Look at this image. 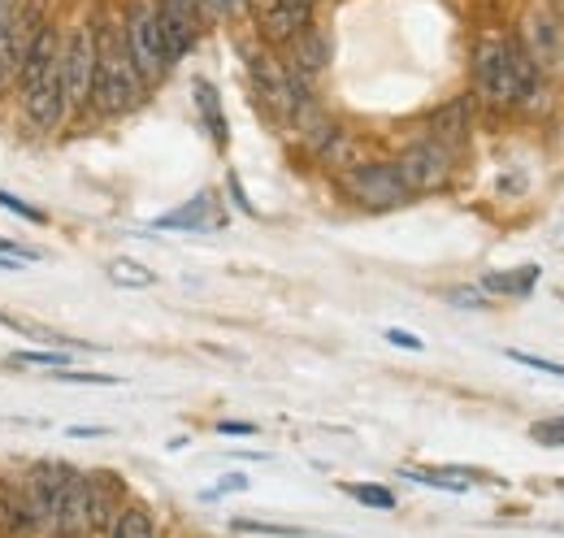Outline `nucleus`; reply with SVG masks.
<instances>
[{
    "label": "nucleus",
    "instance_id": "nucleus-1",
    "mask_svg": "<svg viewBox=\"0 0 564 538\" xmlns=\"http://www.w3.org/2000/svg\"><path fill=\"white\" fill-rule=\"evenodd\" d=\"M62 44H66V31L57 22H40L31 44H26V57L18 69V105L26 114V122L40 134H57L70 118V100H66V78H62Z\"/></svg>",
    "mask_w": 564,
    "mask_h": 538
},
{
    "label": "nucleus",
    "instance_id": "nucleus-2",
    "mask_svg": "<svg viewBox=\"0 0 564 538\" xmlns=\"http://www.w3.org/2000/svg\"><path fill=\"white\" fill-rule=\"evenodd\" d=\"M543 69L530 62L521 40L508 35H482L474 44V92L495 109H521L534 105L543 92Z\"/></svg>",
    "mask_w": 564,
    "mask_h": 538
},
{
    "label": "nucleus",
    "instance_id": "nucleus-3",
    "mask_svg": "<svg viewBox=\"0 0 564 538\" xmlns=\"http://www.w3.org/2000/svg\"><path fill=\"white\" fill-rule=\"evenodd\" d=\"M91 31H96V83H91V109L118 118V114H131L143 100V78L131 53H127V35H122V18L113 13H96L91 18Z\"/></svg>",
    "mask_w": 564,
    "mask_h": 538
},
{
    "label": "nucleus",
    "instance_id": "nucleus-4",
    "mask_svg": "<svg viewBox=\"0 0 564 538\" xmlns=\"http://www.w3.org/2000/svg\"><path fill=\"white\" fill-rule=\"evenodd\" d=\"M122 35H127V53L140 69L143 87H156L174 66L170 49H165V35H161V22H156V0H127Z\"/></svg>",
    "mask_w": 564,
    "mask_h": 538
},
{
    "label": "nucleus",
    "instance_id": "nucleus-5",
    "mask_svg": "<svg viewBox=\"0 0 564 538\" xmlns=\"http://www.w3.org/2000/svg\"><path fill=\"white\" fill-rule=\"evenodd\" d=\"M339 187H344V196L356 208H369V213H391V208L413 201V192L404 187L395 161H356V165L344 170Z\"/></svg>",
    "mask_w": 564,
    "mask_h": 538
},
{
    "label": "nucleus",
    "instance_id": "nucleus-6",
    "mask_svg": "<svg viewBox=\"0 0 564 538\" xmlns=\"http://www.w3.org/2000/svg\"><path fill=\"white\" fill-rule=\"evenodd\" d=\"M62 78H66L70 114H83V109L91 105V83H96V31H91V18L66 31V44H62Z\"/></svg>",
    "mask_w": 564,
    "mask_h": 538
},
{
    "label": "nucleus",
    "instance_id": "nucleus-7",
    "mask_svg": "<svg viewBox=\"0 0 564 538\" xmlns=\"http://www.w3.org/2000/svg\"><path fill=\"white\" fill-rule=\"evenodd\" d=\"M395 170H400V179H404V187H409L413 196H430V192H443V187L452 183L456 161H452V152H447L443 143L417 139V143L400 148Z\"/></svg>",
    "mask_w": 564,
    "mask_h": 538
},
{
    "label": "nucleus",
    "instance_id": "nucleus-8",
    "mask_svg": "<svg viewBox=\"0 0 564 538\" xmlns=\"http://www.w3.org/2000/svg\"><path fill=\"white\" fill-rule=\"evenodd\" d=\"M248 13H252V26H257L261 44L265 49H282L304 26H313L317 0H248Z\"/></svg>",
    "mask_w": 564,
    "mask_h": 538
},
{
    "label": "nucleus",
    "instance_id": "nucleus-9",
    "mask_svg": "<svg viewBox=\"0 0 564 538\" xmlns=\"http://www.w3.org/2000/svg\"><path fill=\"white\" fill-rule=\"evenodd\" d=\"M66 465H53V461H40L35 470L26 473L18 499L31 517V530H44L53 535V521H57V499H62V486H66Z\"/></svg>",
    "mask_w": 564,
    "mask_h": 538
},
{
    "label": "nucleus",
    "instance_id": "nucleus-10",
    "mask_svg": "<svg viewBox=\"0 0 564 538\" xmlns=\"http://www.w3.org/2000/svg\"><path fill=\"white\" fill-rule=\"evenodd\" d=\"M156 22H161V35H165L170 62L178 66V62L196 49L205 18H200V9H196L192 0H156Z\"/></svg>",
    "mask_w": 564,
    "mask_h": 538
},
{
    "label": "nucleus",
    "instance_id": "nucleus-11",
    "mask_svg": "<svg viewBox=\"0 0 564 538\" xmlns=\"http://www.w3.org/2000/svg\"><path fill=\"white\" fill-rule=\"evenodd\" d=\"M521 49L530 53V62L543 69V74H556L564 66V31L561 22L552 18V9H530L525 13Z\"/></svg>",
    "mask_w": 564,
    "mask_h": 538
},
{
    "label": "nucleus",
    "instance_id": "nucleus-12",
    "mask_svg": "<svg viewBox=\"0 0 564 538\" xmlns=\"http://www.w3.org/2000/svg\"><path fill=\"white\" fill-rule=\"evenodd\" d=\"M282 57V66L291 69L295 78H304V83H313L322 69L330 66V40H326V31L313 22V26H304L295 40H286L282 49H274Z\"/></svg>",
    "mask_w": 564,
    "mask_h": 538
},
{
    "label": "nucleus",
    "instance_id": "nucleus-13",
    "mask_svg": "<svg viewBox=\"0 0 564 538\" xmlns=\"http://www.w3.org/2000/svg\"><path fill=\"white\" fill-rule=\"evenodd\" d=\"M57 538H83L91 535V491H87V473H66L62 499H57V521H53Z\"/></svg>",
    "mask_w": 564,
    "mask_h": 538
},
{
    "label": "nucleus",
    "instance_id": "nucleus-14",
    "mask_svg": "<svg viewBox=\"0 0 564 538\" xmlns=\"http://www.w3.org/2000/svg\"><path fill=\"white\" fill-rule=\"evenodd\" d=\"M425 127H430V139H434V143H443L447 152L465 148V143H469V131H474V96L443 100V105L425 118Z\"/></svg>",
    "mask_w": 564,
    "mask_h": 538
},
{
    "label": "nucleus",
    "instance_id": "nucleus-15",
    "mask_svg": "<svg viewBox=\"0 0 564 538\" xmlns=\"http://www.w3.org/2000/svg\"><path fill=\"white\" fill-rule=\"evenodd\" d=\"M221 222H226V213H221V204H217L213 192H200V196H192L187 204H178L174 213L156 217L161 230H217Z\"/></svg>",
    "mask_w": 564,
    "mask_h": 538
},
{
    "label": "nucleus",
    "instance_id": "nucleus-16",
    "mask_svg": "<svg viewBox=\"0 0 564 538\" xmlns=\"http://www.w3.org/2000/svg\"><path fill=\"white\" fill-rule=\"evenodd\" d=\"M122 486L113 473H87V491H91V530H113L118 513H122Z\"/></svg>",
    "mask_w": 564,
    "mask_h": 538
},
{
    "label": "nucleus",
    "instance_id": "nucleus-17",
    "mask_svg": "<svg viewBox=\"0 0 564 538\" xmlns=\"http://www.w3.org/2000/svg\"><path fill=\"white\" fill-rule=\"evenodd\" d=\"M196 109H200V122L209 131L213 148H226L230 143V122L221 114V96H217V87H213L209 78H196Z\"/></svg>",
    "mask_w": 564,
    "mask_h": 538
},
{
    "label": "nucleus",
    "instance_id": "nucleus-18",
    "mask_svg": "<svg viewBox=\"0 0 564 538\" xmlns=\"http://www.w3.org/2000/svg\"><path fill=\"white\" fill-rule=\"evenodd\" d=\"M539 282V266H521V269H491L478 278V287L487 295H530Z\"/></svg>",
    "mask_w": 564,
    "mask_h": 538
},
{
    "label": "nucleus",
    "instance_id": "nucleus-19",
    "mask_svg": "<svg viewBox=\"0 0 564 538\" xmlns=\"http://www.w3.org/2000/svg\"><path fill=\"white\" fill-rule=\"evenodd\" d=\"M404 477H413V482H425V486H434V491H469L474 486V477L478 473H469V470H413V465H404Z\"/></svg>",
    "mask_w": 564,
    "mask_h": 538
},
{
    "label": "nucleus",
    "instance_id": "nucleus-20",
    "mask_svg": "<svg viewBox=\"0 0 564 538\" xmlns=\"http://www.w3.org/2000/svg\"><path fill=\"white\" fill-rule=\"evenodd\" d=\"M105 273H109L113 287H127V291H143V287L156 282V273H152L148 266H140L135 257H113V261L105 266Z\"/></svg>",
    "mask_w": 564,
    "mask_h": 538
},
{
    "label": "nucleus",
    "instance_id": "nucleus-21",
    "mask_svg": "<svg viewBox=\"0 0 564 538\" xmlns=\"http://www.w3.org/2000/svg\"><path fill=\"white\" fill-rule=\"evenodd\" d=\"M0 326L4 331H13V335H26V338H40V343H53V347H83L78 338L62 335V331H48V326H40V322H26V318H13V313H0Z\"/></svg>",
    "mask_w": 564,
    "mask_h": 538
},
{
    "label": "nucleus",
    "instance_id": "nucleus-22",
    "mask_svg": "<svg viewBox=\"0 0 564 538\" xmlns=\"http://www.w3.org/2000/svg\"><path fill=\"white\" fill-rule=\"evenodd\" d=\"M113 538H156L152 513H148L143 504H127V508L118 513V521H113Z\"/></svg>",
    "mask_w": 564,
    "mask_h": 538
},
{
    "label": "nucleus",
    "instance_id": "nucleus-23",
    "mask_svg": "<svg viewBox=\"0 0 564 538\" xmlns=\"http://www.w3.org/2000/svg\"><path fill=\"white\" fill-rule=\"evenodd\" d=\"M344 491L352 495L356 504H365V508H378V513H391L395 508V491H387L378 482H344Z\"/></svg>",
    "mask_w": 564,
    "mask_h": 538
},
{
    "label": "nucleus",
    "instance_id": "nucleus-24",
    "mask_svg": "<svg viewBox=\"0 0 564 538\" xmlns=\"http://www.w3.org/2000/svg\"><path fill=\"white\" fill-rule=\"evenodd\" d=\"M200 9L205 22H230L239 13H248V0H192Z\"/></svg>",
    "mask_w": 564,
    "mask_h": 538
},
{
    "label": "nucleus",
    "instance_id": "nucleus-25",
    "mask_svg": "<svg viewBox=\"0 0 564 538\" xmlns=\"http://www.w3.org/2000/svg\"><path fill=\"white\" fill-rule=\"evenodd\" d=\"M235 530H239V535H274V538H308V530H300V526H274V521H248V517H235Z\"/></svg>",
    "mask_w": 564,
    "mask_h": 538
},
{
    "label": "nucleus",
    "instance_id": "nucleus-26",
    "mask_svg": "<svg viewBox=\"0 0 564 538\" xmlns=\"http://www.w3.org/2000/svg\"><path fill=\"white\" fill-rule=\"evenodd\" d=\"M53 383H66V387H118L113 374H74V369H53Z\"/></svg>",
    "mask_w": 564,
    "mask_h": 538
},
{
    "label": "nucleus",
    "instance_id": "nucleus-27",
    "mask_svg": "<svg viewBox=\"0 0 564 538\" xmlns=\"http://www.w3.org/2000/svg\"><path fill=\"white\" fill-rule=\"evenodd\" d=\"M530 439H534V443H543V448H564V417L534 421V426H530Z\"/></svg>",
    "mask_w": 564,
    "mask_h": 538
},
{
    "label": "nucleus",
    "instance_id": "nucleus-28",
    "mask_svg": "<svg viewBox=\"0 0 564 538\" xmlns=\"http://www.w3.org/2000/svg\"><path fill=\"white\" fill-rule=\"evenodd\" d=\"M487 291L482 287H452L447 291V304H456V309H487Z\"/></svg>",
    "mask_w": 564,
    "mask_h": 538
},
{
    "label": "nucleus",
    "instance_id": "nucleus-29",
    "mask_svg": "<svg viewBox=\"0 0 564 538\" xmlns=\"http://www.w3.org/2000/svg\"><path fill=\"white\" fill-rule=\"evenodd\" d=\"M508 361H517V365H530V369H539V374H552V378H564V365L561 361H547V356H530V352H508Z\"/></svg>",
    "mask_w": 564,
    "mask_h": 538
},
{
    "label": "nucleus",
    "instance_id": "nucleus-30",
    "mask_svg": "<svg viewBox=\"0 0 564 538\" xmlns=\"http://www.w3.org/2000/svg\"><path fill=\"white\" fill-rule=\"evenodd\" d=\"M18 361L22 365H44V369H66V347H57V352H18Z\"/></svg>",
    "mask_w": 564,
    "mask_h": 538
},
{
    "label": "nucleus",
    "instance_id": "nucleus-31",
    "mask_svg": "<svg viewBox=\"0 0 564 538\" xmlns=\"http://www.w3.org/2000/svg\"><path fill=\"white\" fill-rule=\"evenodd\" d=\"M0 204H4L9 213H18V217H26V222H35V226H44V222H48V217H44L40 208H31V204H26V201H18V196H9V192H0Z\"/></svg>",
    "mask_w": 564,
    "mask_h": 538
},
{
    "label": "nucleus",
    "instance_id": "nucleus-32",
    "mask_svg": "<svg viewBox=\"0 0 564 538\" xmlns=\"http://www.w3.org/2000/svg\"><path fill=\"white\" fill-rule=\"evenodd\" d=\"M22 13H26V4H22V0H0V35H4Z\"/></svg>",
    "mask_w": 564,
    "mask_h": 538
},
{
    "label": "nucleus",
    "instance_id": "nucleus-33",
    "mask_svg": "<svg viewBox=\"0 0 564 538\" xmlns=\"http://www.w3.org/2000/svg\"><path fill=\"white\" fill-rule=\"evenodd\" d=\"M0 257H13V261H40L35 248H22V244H13V239H0Z\"/></svg>",
    "mask_w": 564,
    "mask_h": 538
},
{
    "label": "nucleus",
    "instance_id": "nucleus-34",
    "mask_svg": "<svg viewBox=\"0 0 564 538\" xmlns=\"http://www.w3.org/2000/svg\"><path fill=\"white\" fill-rule=\"evenodd\" d=\"M387 343H395V347H404V352H422V347H425L417 335H409V331H395V326L387 331Z\"/></svg>",
    "mask_w": 564,
    "mask_h": 538
},
{
    "label": "nucleus",
    "instance_id": "nucleus-35",
    "mask_svg": "<svg viewBox=\"0 0 564 538\" xmlns=\"http://www.w3.org/2000/svg\"><path fill=\"white\" fill-rule=\"evenodd\" d=\"M217 434H257L252 421H217Z\"/></svg>",
    "mask_w": 564,
    "mask_h": 538
},
{
    "label": "nucleus",
    "instance_id": "nucleus-36",
    "mask_svg": "<svg viewBox=\"0 0 564 538\" xmlns=\"http://www.w3.org/2000/svg\"><path fill=\"white\" fill-rule=\"evenodd\" d=\"M226 183H230V196H235V204H239V208H243V213H257V208H252V204H248V196H243V187H239V179H235V174H230V179H226Z\"/></svg>",
    "mask_w": 564,
    "mask_h": 538
},
{
    "label": "nucleus",
    "instance_id": "nucleus-37",
    "mask_svg": "<svg viewBox=\"0 0 564 538\" xmlns=\"http://www.w3.org/2000/svg\"><path fill=\"white\" fill-rule=\"evenodd\" d=\"M243 486H248V477H243V473H226V477L217 482V491H243Z\"/></svg>",
    "mask_w": 564,
    "mask_h": 538
}]
</instances>
